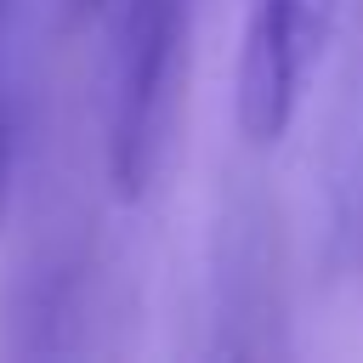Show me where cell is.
Instances as JSON below:
<instances>
[{
    "label": "cell",
    "mask_w": 363,
    "mask_h": 363,
    "mask_svg": "<svg viewBox=\"0 0 363 363\" xmlns=\"http://www.w3.org/2000/svg\"><path fill=\"white\" fill-rule=\"evenodd\" d=\"M323 34H329V0H255L250 6L238 79H233V113L250 147H272L295 125Z\"/></svg>",
    "instance_id": "obj_2"
},
{
    "label": "cell",
    "mask_w": 363,
    "mask_h": 363,
    "mask_svg": "<svg viewBox=\"0 0 363 363\" xmlns=\"http://www.w3.org/2000/svg\"><path fill=\"white\" fill-rule=\"evenodd\" d=\"M182 34L187 0H119L108 68V182L119 199H136L153 176Z\"/></svg>",
    "instance_id": "obj_1"
},
{
    "label": "cell",
    "mask_w": 363,
    "mask_h": 363,
    "mask_svg": "<svg viewBox=\"0 0 363 363\" xmlns=\"http://www.w3.org/2000/svg\"><path fill=\"white\" fill-rule=\"evenodd\" d=\"M102 6H108V0H62V11H68L74 23H85V17H96Z\"/></svg>",
    "instance_id": "obj_3"
}]
</instances>
